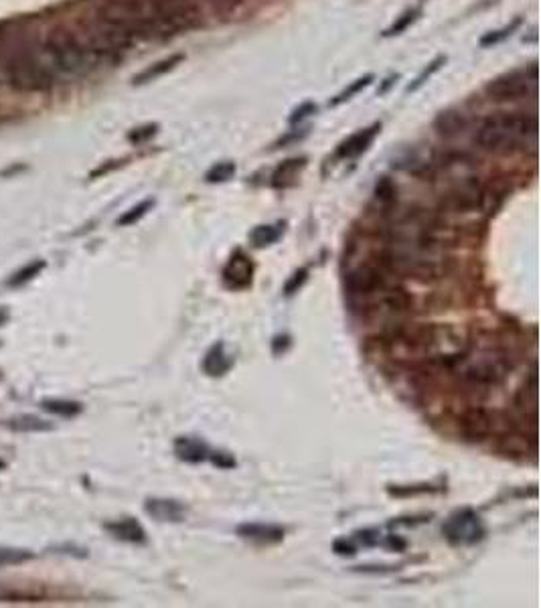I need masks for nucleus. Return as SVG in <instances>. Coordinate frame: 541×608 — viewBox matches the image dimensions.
Masks as SVG:
<instances>
[{"mask_svg":"<svg viewBox=\"0 0 541 608\" xmlns=\"http://www.w3.org/2000/svg\"><path fill=\"white\" fill-rule=\"evenodd\" d=\"M537 134V118L525 112L489 116L478 126L475 144L487 152H513Z\"/></svg>","mask_w":541,"mask_h":608,"instance_id":"nucleus-1","label":"nucleus"},{"mask_svg":"<svg viewBox=\"0 0 541 608\" xmlns=\"http://www.w3.org/2000/svg\"><path fill=\"white\" fill-rule=\"evenodd\" d=\"M9 86L23 94H45L53 87V69L43 63L33 51L14 47L2 61Z\"/></svg>","mask_w":541,"mask_h":608,"instance_id":"nucleus-2","label":"nucleus"},{"mask_svg":"<svg viewBox=\"0 0 541 608\" xmlns=\"http://www.w3.org/2000/svg\"><path fill=\"white\" fill-rule=\"evenodd\" d=\"M45 55L51 69L64 75H81L89 69L91 53L84 39L67 29H55L45 41Z\"/></svg>","mask_w":541,"mask_h":608,"instance_id":"nucleus-3","label":"nucleus"},{"mask_svg":"<svg viewBox=\"0 0 541 608\" xmlns=\"http://www.w3.org/2000/svg\"><path fill=\"white\" fill-rule=\"evenodd\" d=\"M442 534L452 546H472L485 537V525L472 509H460L446 519Z\"/></svg>","mask_w":541,"mask_h":608,"instance_id":"nucleus-4","label":"nucleus"},{"mask_svg":"<svg viewBox=\"0 0 541 608\" xmlns=\"http://www.w3.org/2000/svg\"><path fill=\"white\" fill-rule=\"evenodd\" d=\"M509 372V361L497 351H487L470 361L462 372V379L472 385H495Z\"/></svg>","mask_w":541,"mask_h":608,"instance_id":"nucleus-5","label":"nucleus"},{"mask_svg":"<svg viewBox=\"0 0 541 608\" xmlns=\"http://www.w3.org/2000/svg\"><path fill=\"white\" fill-rule=\"evenodd\" d=\"M535 81H537V69L535 65H531L529 71H513V74L503 75L491 81L487 86V94L499 101L525 98V96L535 94Z\"/></svg>","mask_w":541,"mask_h":608,"instance_id":"nucleus-6","label":"nucleus"},{"mask_svg":"<svg viewBox=\"0 0 541 608\" xmlns=\"http://www.w3.org/2000/svg\"><path fill=\"white\" fill-rule=\"evenodd\" d=\"M492 430H495V418L485 408H470L460 418V432L472 442L487 440L492 434Z\"/></svg>","mask_w":541,"mask_h":608,"instance_id":"nucleus-7","label":"nucleus"},{"mask_svg":"<svg viewBox=\"0 0 541 608\" xmlns=\"http://www.w3.org/2000/svg\"><path fill=\"white\" fill-rule=\"evenodd\" d=\"M252 258H248L241 249H238V251L229 258L226 268H223V282H226L227 288H231V290H243V288H248V286L252 284Z\"/></svg>","mask_w":541,"mask_h":608,"instance_id":"nucleus-8","label":"nucleus"},{"mask_svg":"<svg viewBox=\"0 0 541 608\" xmlns=\"http://www.w3.org/2000/svg\"><path fill=\"white\" fill-rule=\"evenodd\" d=\"M144 511L156 522L181 523L187 517V507L175 499H146Z\"/></svg>","mask_w":541,"mask_h":608,"instance_id":"nucleus-9","label":"nucleus"},{"mask_svg":"<svg viewBox=\"0 0 541 608\" xmlns=\"http://www.w3.org/2000/svg\"><path fill=\"white\" fill-rule=\"evenodd\" d=\"M238 535L256 544H278L284 539V527L272 523H243L238 527Z\"/></svg>","mask_w":541,"mask_h":608,"instance_id":"nucleus-10","label":"nucleus"},{"mask_svg":"<svg viewBox=\"0 0 541 608\" xmlns=\"http://www.w3.org/2000/svg\"><path fill=\"white\" fill-rule=\"evenodd\" d=\"M211 448L207 447L205 442L197 440V438H191V436H181L176 438L175 442V454L178 460H185V462H191V464H197V462H205V460L211 459Z\"/></svg>","mask_w":541,"mask_h":608,"instance_id":"nucleus-11","label":"nucleus"},{"mask_svg":"<svg viewBox=\"0 0 541 608\" xmlns=\"http://www.w3.org/2000/svg\"><path fill=\"white\" fill-rule=\"evenodd\" d=\"M103 529L112 535V537L120 539V542H126V544H146V532H144V527H142L136 519H132V517L120 519V522L106 523Z\"/></svg>","mask_w":541,"mask_h":608,"instance_id":"nucleus-12","label":"nucleus"},{"mask_svg":"<svg viewBox=\"0 0 541 608\" xmlns=\"http://www.w3.org/2000/svg\"><path fill=\"white\" fill-rule=\"evenodd\" d=\"M233 365L231 357L226 353V345L223 343H217L213 347L207 351L205 359H203V369L207 375L211 377H219L223 373L229 372V367Z\"/></svg>","mask_w":541,"mask_h":608,"instance_id":"nucleus-13","label":"nucleus"},{"mask_svg":"<svg viewBox=\"0 0 541 608\" xmlns=\"http://www.w3.org/2000/svg\"><path fill=\"white\" fill-rule=\"evenodd\" d=\"M379 130H381V126L373 124L371 128L363 130V132L353 134L347 142H343V146L339 149V156H343V159H355V156H359V154L371 144V140L375 138Z\"/></svg>","mask_w":541,"mask_h":608,"instance_id":"nucleus-14","label":"nucleus"},{"mask_svg":"<svg viewBox=\"0 0 541 608\" xmlns=\"http://www.w3.org/2000/svg\"><path fill=\"white\" fill-rule=\"evenodd\" d=\"M6 428H11L13 432H47V430H53V424H49L47 420L39 418V416H33V414H23V416H16V418H11L4 422Z\"/></svg>","mask_w":541,"mask_h":608,"instance_id":"nucleus-15","label":"nucleus"},{"mask_svg":"<svg viewBox=\"0 0 541 608\" xmlns=\"http://www.w3.org/2000/svg\"><path fill=\"white\" fill-rule=\"evenodd\" d=\"M466 124H468V120L465 118V114L442 112L436 118L434 128L438 130V134H442V136H454V134H460L466 128Z\"/></svg>","mask_w":541,"mask_h":608,"instance_id":"nucleus-16","label":"nucleus"},{"mask_svg":"<svg viewBox=\"0 0 541 608\" xmlns=\"http://www.w3.org/2000/svg\"><path fill=\"white\" fill-rule=\"evenodd\" d=\"M41 410L53 414V416H59V418H76L81 414L84 406L79 402H74V399H43Z\"/></svg>","mask_w":541,"mask_h":608,"instance_id":"nucleus-17","label":"nucleus"},{"mask_svg":"<svg viewBox=\"0 0 541 608\" xmlns=\"http://www.w3.org/2000/svg\"><path fill=\"white\" fill-rule=\"evenodd\" d=\"M282 234H284V224L258 225L250 234V239H252V244L256 248H266V246L276 244Z\"/></svg>","mask_w":541,"mask_h":608,"instance_id":"nucleus-18","label":"nucleus"},{"mask_svg":"<svg viewBox=\"0 0 541 608\" xmlns=\"http://www.w3.org/2000/svg\"><path fill=\"white\" fill-rule=\"evenodd\" d=\"M45 260H33L29 261V264H25L21 270H16V272L6 280V286H11V288H19V286H25L29 284L33 278H37L39 274L45 270Z\"/></svg>","mask_w":541,"mask_h":608,"instance_id":"nucleus-19","label":"nucleus"},{"mask_svg":"<svg viewBox=\"0 0 541 608\" xmlns=\"http://www.w3.org/2000/svg\"><path fill=\"white\" fill-rule=\"evenodd\" d=\"M300 169H304V159H290V161L284 162V164L278 169L276 173H274V176H272V179H274V181H272V185L274 186L290 185Z\"/></svg>","mask_w":541,"mask_h":608,"instance_id":"nucleus-20","label":"nucleus"},{"mask_svg":"<svg viewBox=\"0 0 541 608\" xmlns=\"http://www.w3.org/2000/svg\"><path fill=\"white\" fill-rule=\"evenodd\" d=\"M181 61H183V55H173V57H168V59H164V61H158L156 65H152L151 69H146L144 74H140L134 81H136V84H144V81H151L154 77H161V75L171 71L176 63Z\"/></svg>","mask_w":541,"mask_h":608,"instance_id":"nucleus-21","label":"nucleus"},{"mask_svg":"<svg viewBox=\"0 0 541 608\" xmlns=\"http://www.w3.org/2000/svg\"><path fill=\"white\" fill-rule=\"evenodd\" d=\"M35 558L33 552L29 549H19V547H0V568L2 566H14V564H23L29 559Z\"/></svg>","mask_w":541,"mask_h":608,"instance_id":"nucleus-22","label":"nucleus"},{"mask_svg":"<svg viewBox=\"0 0 541 608\" xmlns=\"http://www.w3.org/2000/svg\"><path fill=\"white\" fill-rule=\"evenodd\" d=\"M236 174V164L233 162H217L213 169L207 173V183H226Z\"/></svg>","mask_w":541,"mask_h":608,"instance_id":"nucleus-23","label":"nucleus"},{"mask_svg":"<svg viewBox=\"0 0 541 608\" xmlns=\"http://www.w3.org/2000/svg\"><path fill=\"white\" fill-rule=\"evenodd\" d=\"M152 205H154V201H142V203H138L136 207H132L130 211H126L120 219H118V225H132L136 224L138 219H142L146 213H148V209H151Z\"/></svg>","mask_w":541,"mask_h":608,"instance_id":"nucleus-24","label":"nucleus"},{"mask_svg":"<svg viewBox=\"0 0 541 608\" xmlns=\"http://www.w3.org/2000/svg\"><path fill=\"white\" fill-rule=\"evenodd\" d=\"M395 195H398V189L391 183L390 179H381L375 186V197L383 203V205H391L395 201Z\"/></svg>","mask_w":541,"mask_h":608,"instance_id":"nucleus-25","label":"nucleus"},{"mask_svg":"<svg viewBox=\"0 0 541 608\" xmlns=\"http://www.w3.org/2000/svg\"><path fill=\"white\" fill-rule=\"evenodd\" d=\"M517 26H519V21H515L513 25L505 26V29H501V31H495V33L485 35V37L480 39V45H482V47H489V45H495V43L503 41L505 37H509V35H511V31H515Z\"/></svg>","mask_w":541,"mask_h":608,"instance_id":"nucleus-26","label":"nucleus"},{"mask_svg":"<svg viewBox=\"0 0 541 608\" xmlns=\"http://www.w3.org/2000/svg\"><path fill=\"white\" fill-rule=\"evenodd\" d=\"M418 14H420V11H408V13L403 14L402 19H400V21H398L395 25L391 26V29H388V33H385V35H388V37H393V35H400L402 31H405L408 26H410V25H412V23H414L415 19H418Z\"/></svg>","mask_w":541,"mask_h":608,"instance_id":"nucleus-27","label":"nucleus"},{"mask_svg":"<svg viewBox=\"0 0 541 608\" xmlns=\"http://www.w3.org/2000/svg\"><path fill=\"white\" fill-rule=\"evenodd\" d=\"M371 79H373L371 75H365V77H361V79H357V81H355V84H353V86L349 87V89H345V91L340 94L339 98H337V99H335V101H333V106H337V104H343V101H347V99H351V96H355V94H357L359 89H363V87H365V86H369V81H371Z\"/></svg>","mask_w":541,"mask_h":608,"instance_id":"nucleus-28","label":"nucleus"},{"mask_svg":"<svg viewBox=\"0 0 541 608\" xmlns=\"http://www.w3.org/2000/svg\"><path fill=\"white\" fill-rule=\"evenodd\" d=\"M306 274H308V270H306V268H300L298 272L290 278L288 282H286V288H284V290H286V294H294V292H296V290L306 282Z\"/></svg>","mask_w":541,"mask_h":608,"instance_id":"nucleus-29","label":"nucleus"},{"mask_svg":"<svg viewBox=\"0 0 541 608\" xmlns=\"http://www.w3.org/2000/svg\"><path fill=\"white\" fill-rule=\"evenodd\" d=\"M357 539L363 544V546L371 547V546H378L379 544V532H375V529H365V532H359L357 534Z\"/></svg>","mask_w":541,"mask_h":608,"instance_id":"nucleus-30","label":"nucleus"},{"mask_svg":"<svg viewBox=\"0 0 541 608\" xmlns=\"http://www.w3.org/2000/svg\"><path fill=\"white\" fill-rule=\"evenodd\" d=\"M442 63H444V57H438L436 61H434V63H432V65H430V69H426L424 74H422V75H420V77H418V79H415L414 86H410V91H412V89H418V87H420V86H422V84H424V81H426V77H430V75L434 74V71H438V69H440Z\"/></svg>","mask_w":541,"mask_h":608,"instance_id":"nucleus-31","label":"nucleus"},{"mask_svg":"<svg viewBox=\"0 0 541 608\" xmlns=\"http://www.w3.org/2000/svg\"><path fill=\"white\" fill-rule=\"evenodd\" d=\"M333 549H335V554H339V556H355L353 542H347L345 537H343V539H337V542L333 544Z\"/></svg>","mask_w":541,"mask_h":608,"instance_id":"nucleus-32","label":"nucleus"},{"mask_svg":"<svg viewBox=\"0 0 541 608\" xmlns=\"http://www.w3.org/2000/svg\"><path fill=\"white\" fill-rule=\"evenodd\" d=\"M209 460H213V464L221 467V469H231V467H236V460L231 459L229 454H226V452H211V459Z\"/></svg>","mask_w":541,"mask_h":608,"instance_id":"nucleus-33","label":"nucleus"},{"mask_svg":"<svg viewBox=\"0 0 541 608\" xmlns=\"http://www.w3.org/2000/svg\"><path fill=\"white\" fill-rule=\"evenodd\" d=\"M154 132H156V126H146V128H140V132H132V134H130V140H132V142H142V140L151 138Z\"/></svg>","mask_w":541,"mask_h":608,"instance_id":"nucleus-34","label":"nucleus"},{"mask_svg":"<svg viewBox=\"0 0 541 608\" xmlns=\"http://www.w3.org/2000/svg\"><path fill=\"white\" fill-rule=\"evenodd\" d=\"M315 110L316 108L313 106V104H304L300 110H296V112L292 114V118H290V120H292V122H298V120H303V118H306V116H310Z\"/></svg>","mask_w":541,"mask_h":608,"instance_id":"nucleus-35","label":"nucleus"},{"mask_svg":"<svg viewBox=\"0 0 541 608\" xmlns=\"http://www.w3.org/2000/svg\"><path fill=\"white\" fill-rule=\"evenodd\" d=\"M211 2L219 4V6H238V4H241V0H211Z\"/></svg>","mask_w":541,"mask_h":608,"instance_id":"nucleus-36","label":"nucleus"},{"mask_svg":"<svg viewBox=\"0 0 541 608\" xmlns=\"http://www.w3.org/2000/svg\"><path fill=\"white\" fill-rule=\"evenodd\" d=\"M2 469H6V462H4V460L0 459V471H2Z\"/></svg>","mask_w":541,"mask_h":608,"instance_id":"nucleus-37","label":"nucleus"},{"mask_svg":"<svg viewBox=\"0 0 541 608\" xmlns=\"http://www.w3.org/2000/svg\"><path fill=\"white\" fill-rule=\"evenodd\" d=\"M0 382H2V372H0Z\"/></svg>","mask_w":541,"mask_h":608,"instance_id":"nucleus-38","label":"nucleus"}]
</instances>
